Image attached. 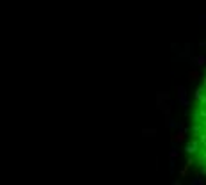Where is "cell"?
Listing matches in <instances>:
<instances>
[{
  "instance_id": "ba28073f",
  "label": "cell",
  "mask_w": 206,
  "mask_h": 185,
  "mask_svg": "<svg viewBox=\"0 0 206 185\" xmlns=\"http://www.w3.org/2000/svg\"><path fill=\"white\" fill-rule=\"evenodd\" d=\"M174 185H179V183H174Z\"/></svg>"
},
{
  "instance_id": "8992f818",
  "label": "cell",
  "mask_w": 206,
  "mask_h": 185,
  "mask_svg": "<svg viewBox=\"0 0 206 185\" xmlns=\"http://www.w3.org/2000/svg\"><path fill=\"white\" fill-rule=\"evenodd\" d=\"M199 23H201V25H206V13H203L199 16Z\"/></svg>"
},
{
  "instance_id": "277c9868",
  "label": "cell",
  "mask_w": 206,
  "mask_h": 185,
  "mask_svg": "<svg viewBox=\"0 0 206 185\" xmlns=\"http://www.w3.org/2000/svg\"><path fill=\"white\" fill-rule=\"evenodd\" d=\"M188 77H190V80H197V79H199V73H197V69L190 71V75H188Z\"/></svg>"
},
{
  "instance_id": "7a4b0ae2",
  "label": "cell",
  "mask_w": 206,
  "mask_h": 185,
  "mask_svg": "<svg viewBox=\"0 0 206 185\" xmlns=\"http://www.w3.org/2000/svg\"><path fill=\"white\" fill-rule=\"evenodd\" d=\"M190 62H192L194 66H203V64H206V57H204V55H197V57H190Z\"/></svg>"
},
{
  "instance_id": "5b68a950",
  "label": "cell",
  "mask_w": 206,
  "mask_h": 185,
  "mask_svg": "<svg viewBox=\"0 0 206 185\" xmlns=\"http://www.w3.org/2000/svg\"><path fill=\"white\" fill-rule=\"evenodd\" d=\"M203 183V178H199V176H197V178H194L192 182H190V185H201Z\"/></svg>"
},
{
  "instance_id": "52a82bcc",
  "label": "cell",
  "mask_w": 206,
  "mask_h": 185,
  "mask_svg": "<svg viewBox=\"0 0 206 185\" xmlns=\"http://www.w3.org/2000/svg\"><path fill=\"white\" fill-rule=\"evenodd\" d=\"M0 27H2V22H0Z\"/></svg>"
},
{
  "instance_id": "6da1fadb",
  "label": "cell",
  "mask_w": 206,
  "mask_h": 185,
  "mask_svg": "<svg viewBox=\"0 0 206 185\" xmlns=\"http://www.w3.org/2000/svg\"><path fill=\"white\" fill-rule=\"evenodd\" d=\"M176 92H178V100H179V103H181V105H188V102H187V89H185L183 86H178Z\"/></svg>"
},
{
  "instance_id": "3957f363",
  "label": "cell",
  "mask_w": 206,
  "mask_h": 185,
  "mask_svg": "<svg viewBox=\"0 0 206 185\" xmlns=\"http://www.w3.org/2000/svg\"><path fill=\"white\" fill-rule=\"evenodd\" d=\"M197 150V143H190V144L187 146V153H194Z\"/></svg>"
}]
</instances>
